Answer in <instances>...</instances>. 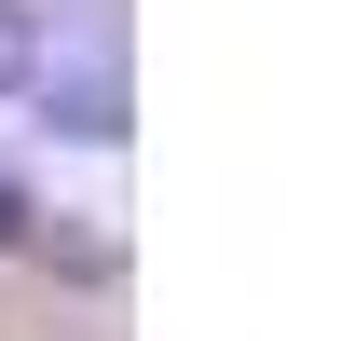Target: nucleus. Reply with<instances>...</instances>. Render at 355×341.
Wrapping results in <instances>:
<instances>
[{
  "mask_svg": "<svg viewBox=\"0 0 355 341\" xmlns=\"http://www.w3.org/2000/svg\"><path fill=\"white\" fill-rule=\"evenodd\" d=\"M28 69H42V14H28V0H0V96L28 82Z\"/></svg>",
  "mask_w": 355,
  "mask_h": 341,
  "instance_id": "1",
  "label": "nucleus"
},
{
  "mask_svg": "<svg viewBox=\"0 0 355 341\" xmlns=\"http://www.w3.org/2000/svg\"><path fill=\"white\" fill-rule=\"evenodd\" d=\"M14 232H28V191H14V177H0V246H14Z\"/></svg>",
  "mask_w": 355,
  "mask_h": 341,
  "instance_id": "2",
  "label": "nucleus"
}]
</instances>
